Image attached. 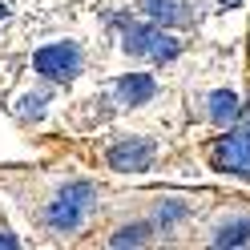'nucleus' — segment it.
I'll use <instances>...</instances> for the list:
<instances>
[{
    "label": "nucleus",
    "mask_w": 250,
    "mask_h": 250,
    "mask_svg": "<svg viewBox=\"0 0 250 250\" xmlns=\"http://www.w3.org/2000/svg\"><path fill=\"white\" fill-rule=\"evenodd\" d=\"M242 105H246V93L234 77H214V81L198 85L190 93V117L202 121L206 129H230L234 121L242 117Z\"/></svg>",
    "instance_id": "nucleus-3"
},
{
    "label": "nucleus",
    "mask_w": 250,
    "mask_h": 250,
    "mask_svg": "<svg viewBox=\"0 0 250 250\" xmlns=\"http://www.w3.org/2000/svg\"><path fill=\"white\" fill-rule=\"evenodd\" d=\"M8 17V4H4V0H0V21H4Z\"/></svg>",
    "instance_id": "nucleus-15"
},
{
    "label": "nucleus",
    "mask_w": 250,
    "mask_h": 250,
    "mask_svg": "<svg viewBox=\"0 0 250 250\" xmlns=\"http://www.w3.org/2000/svg\"><path fill=\"white\" fill-rule=\"evenodd\" d=\"M246 65H250V28H246Z\"/></svg>",
    "instance_id": "nucleus-14"
},
{
    "label": "nucleus",
    "mask_w": 250,
    "mask_h": 250,
    "mask_svg": "<svg viewBox=\"0 0 250 250\" xmlns=\"http://www.w3.org/2000/svg\"><path fill=\"white\" fill-rule=\"evenodd\" d=\"M97 198H101L97 182H85V178L65 182L49 202H44V226L53 234H77L85 226V218L97 210Z\"/></svg>",
    "instance_id": "nucleus-4"
},
{
    "label": "nucleus",
    "mask_w": 250,
    "mask_h": 250,
    "mask_svg": "<svg viewBox=\"0 0 250 250\" xmlns=\"http://www.w3.org/2000/svg\"><path fill=\"white\" fill-rule=\"evenodd\" d=\"M121 49L129 57L149 61V65H169V61L182 57V41L169 33L166 24H158V21H146V24L125 21L121 24Z\"/></svg>",
    "instance_id": "nucleus-5"
},
{
    "label": "nucleus",
    "mask_w": 250,
    "mask_h": 250,
    "mask_svg": "<svg viewBox=\"0 0 250 250\" xmlns=\"http://www.w3.org/2000/svg\"><path fill=\"white\" fill-rule=\"evenodd\" d=\"M0 246H4V250H12V246H17V234H8V230H0Z\"/></svg>",
    "instance_id": "nucleus-13"
},
{
    "label": "nucleus",
    "mask_w": 250,
    "mask_h": 250,
    "mask_svg": "<svg viewBox=\"0 0 250 250\" xmlns=\"http://www.w3.org/2000/svg\"><path fill=\"white\" fill-rule=\"evenodd\" d=\"M33 69L44 81H73L85 69V53L73 41H57V44H44V49L33 53Z\"/></svg>",
    "instance_id": "nucleus-7"
},
{
    "label": "nucleus",
    "mask_w": 250,
    "mask_h": 250,
    "mask_svg": "<svg viewBox=\"0 0 250 250\" xmlns=\"http://www.w3.org/2000/svg\"><path fill=\"white\" fill-rule=\"evenodd\" d=\"M194 246H250V198L222 194L190 234Z\"/></svg>",
    "instance_id": "nucleus-1"
},
{
    "label": "nucleus",
    "mask_w": 250,
    "mask_h": 250,
    "mask_svg": "<svg viewBox=\"0 0 250 250\" xmlns=\"http://www.w3.org/2000/svg\"><path fill=\"white\" fill-rule=\"evenodd\" d=\"M158 242H166V238L149 218H129V222H121L105 234V246H158Z\"/></svg>",
    "instance_id": "nucleus-10"
},
{
    "label": "nucleus",
    "mask_w": 250,
    "mask_h": 250,
    "mask_svg": "<svg viewBox=\"0 0 250 250\" xmlns=\"http://www.w3.org/2000/svg\"><path fill=\"white\" fill-rule=\"evenodd\" d=\"M162 158V146L146 133H129V137H117L113 146L105 149V166L113 174H149Z\"/></svg>",
    "instance_id": "nucleus-6"
},
{
    "label": "nucleus",
    "mask_w": 250,
    "mask_h": 250,
    "mask_svg": "<svg viewBox=\"0 0 250 250\" xmlns=\"http://www.w3.org/2000/svg\"><path fill=\"white\" fill-rule=\"evenodd\" d=\"M41 105H44V97H24L21 101V117H41Z\"/></svg>",
    "instance_id": "nucleus-11"
},
{
    "label": "nucleus",
    "mask_w": 250,
    "mask_h": 250,
    "mask_svg": "<svg viewBox=\"0 0 250 250\" xmlns=\"http://www.w3.org/2000/svg\"><path fill=\"white\" fill-rule=\"evenodd\" d=\"M158 97V81L149 73H121L113 81V105L117 109H142Z\"/></svg>",
    "instance_id": "nucleus-9"
},
{
    "label": "nucleus",
    "mask_w": 250,
    "mask_h": 250,
    "mask_svg": "<svg viewBox=\"0 0 250 250\" xmlns=\"http://www.w3.org/2000/svg\"><path fill=\"white\" fill-rule=\"evenodd\" d=\"M137 8L146 21H158L166 28H194L206 12L202 0H137Z\"/></svg>",
    "instance_id": "nucleus-8"
},
{
    "label": "nucleus",
    "mask_w": 250,
    "mask_h": 250,
    "mask_svg": "<svg viewBox=\"0 0 250 250\" xmlns=\"http://www.w3.org/2000/svg\"><path fill=\"white\" fill-rule=\"evenodd\" d=\"M242 4H246V0H214L218 12H230V8H242Z\"/></svg>",
    "instance_id": "nucleus-12"
},
{
    "label": "nucleus",
    "mask_w": 250,
    "mask_h": 250,
    "mask_svg": "<svg viewBox=\"0 0 250 250\" xmlns=\"http://www.w3.org/2000/svg\"><path fill=\"white\" fill-rule=\"evenodd\" d=\"M202 158H206V166L214 174L250 182V89H246L242 117L230 129H218V137H206L202 142Z\"/></svg>",
    "instance_id": "nucleus-2"
}]
</instances>
